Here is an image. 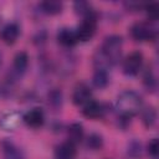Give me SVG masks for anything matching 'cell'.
Instances as JSON below:
<instances>
[{
    "label": "cell",
    "instance_id": "obj_1",
    "mask_svg": "<svg viewBox=\"0 0 159 159\" xmlns=\"http://www.w3.org/2000/svg\"><path fill=\"white\" fill-rule=\"evenodd\" d=\"M123 39L119 35H109L107 36L101 47L96 51L93 56V65L96 68H104L114 66L119 62L122 55Z\"/></svg>",
    "mask_w": 159,
    "mask_h": 159
},
{
    "label": "cell",
    "instance_id": "obj_2",
    "mask_svg": "<svg viewBox=\"0 0 159 159\" xmlns=\"http://www.w3.org/2000/svg\"><path fill=\"white\" fill-rule=\"evenodd\" d=\"M143 107V99L139 93L135 91H123L116 101V109L120 119L128 120L132 117L137 116Z\"/></svg>",
    "mask_w": 159,
    "mask_h": 159
},
{
    "label": "cell",
    "instance_id": "obj_3",
    "mask_svg": "<svg viewBox=\"0 0 159 159\" xmlns=\"http://www.w3.org/2000/svg\"><path fill=\"white\" fill-rule=\"evenodd\" d=\"M129 34L133 40L139 42L153 41L157 37V29L149 21H137L130 26Z\"/></svg>",
    "mask_w": 159,
    "mask_h": 159
},
{
    "label": "cell",
    "instance_id": "obj_4",
    "mask_svg": "<svg viewBox=\"0 0 159 159\" xmlns=\"http://www.w3.org/2000/svg\"><path fill=\"white\" fill-rule=\"evenodd\" d=\"M143 53L139 52V51H133L130 52L123 61V65H122V68H123V72L124 75L129 76V77H134L137 76L142 67H143Z\"/></svg>",
    "mask_w": 159,
    "mask_h": 159
},
{
    "label": "cell",
    "instance_id": "obj_5",
    "mask_svg": "<svg viewBox=\"0 0 159 159\" xmlns=\"http://www.w3.org/2000/svg\"><path fill=\"white\" fill-rule=\"evenodd\" d=\"M96 29H97V17H94V19H83L82 22L78 25V27L75 30L77 40L82 41V42L89 41L94 36Z\"/></svg>",
    "mask_w": 159,
    "mask_h": 159
},
{
    "label": "cell",
    "instance_id": "obj_6",
    "mask_svg": "<svg viewBox=\"0 0 159 159\" xmlns=\"http://www.w3.org/2000/svg\"><path fill=\"white\" fill-rule=\"evenodd\" d=\"M91 99H92V89L89 88V86L83 83V82L77 83L73 88V92H72L73 104H76L78 107H82L87 102H89Z\"/></svg>",
    "mask_w": 159,
    "mask_h": 159
},
{
    "label": "cell",
    "instance_id": "obj_7",
    "mask_svg": "<svg viewBox=\"0 0 159 159\" xmlns=\"http://www.w3.org/2000/svg\"><path fill=\"white\" fill-rule=\"evenodd\" d=\"M22 122L34 129H37L45 123V113L41 108H31L22 116Z\"/></svg>",
    "mask_w": 159,
    "mask_h": 159
},
{
    "label": "cell",
    "instance_id": "obj_8",
    "mask_svg": "<svg viewBox=\"0 0 159 159\" xmlns=\"http://www.w3.org/2000/svg\"><path fill=\"white\" fill-rule=\"evenodd\" d=\"M20 36V26L16 22H9L0 30V39L6 45H14Z\"/></svg>",
    "mask_w": 159,
    "mask_h": 159
},
{
    "label": "cell",
    "instance_id": "obj_9",
    "mask_svg": "<svg viewBox=\"0 0 159 159\" xmlns=\"http://www.w3.org/2000/svg\"><path fill=\"white\" fill-rule=\"evenodd\" d=\"M104 113H106L104 106L94 99H91L84 106H82V114L88 119H98L103 117Z\"/></svg>",
    "mask_w": 159,
    "mask_h": 159
},
{
    "label": "cell",
    "instance_id": "obj_10",
    "mask_svg": "<svg viewBox=\"0 0 159 159\" xmlns=\"http://www.w3.org/2000/svg\"><path fill=\"white\" fill-rule=\"evenodd\" d=\"M29 67V55L25 51H20L15 55L14 62H12V76L14 77H21Z\"/></svg>",
    "mask_w": 159,
    "mask_h": 159
},
{
    "label": "cell",
    "instance_id": "obj_11",
    "mask_svg": "<svg viewBox=\"0 0 159 159\" xmlns=\"http://www.w3.org/2000/svg\"><path fill=\"white\" fill-rule=\"evenodd\" d=\"M57 41L61 46L63 47H67V48H71L73 47L78 40H77V36H76V31L70 29V27H62L58 30L57 32Z\"/></svg>",
    "mask_w": 159,
    "mask_h": 159
},
{
    "label": "cell",
    "instance_id": "obj_12",
    "mask_svg": "<svg viewBox=\"0 0 159 159\" xmlns=\"http://www.w3.org/2000/svg\"><path fill=\"white\" fill-rule=\"evenodd\" d=\"M76 155H77L76 144L71 143L70 140H66V142L58 144L55 149L56 159H75Z\"/></svg>",
    "mask_w": 159,
    "mask_h": 159
},
{
    "label": "cell",
    "instance_id": "obj_13",
    "mask_svg": "<svg viewBox=\"0 0 159 159\" xmlns=\"http://www.w3.org/2000/svg\"><path fill=\"white\" fill-rule=\"evenodd\" d=\"M73 9H75L77 15L82 16V20L83 19H94V17H97L96 10L87 1H76L73 4Z\"/></svg>",
    "mask_w": 159,
    "mask_h": 159
},
{
    "label": "cell",
    "instance_id": "obj_14",
    "mask_svg": "<svg viewBox=\"0 0 159 159\" xmlns=\"http://www.w3.org/2000/svg\"><path fill=\"white\" fill-rule=\"evenodd\" d=\"M39 6L41 11L47 15H57L63 9V4L57 0H45V1H41Z\"/></svg>",
    "mask_w": 159,
    "mask_h": 159
},
{
    "label": "cell",
    "instance_id": "obj_15",
    "mask_svg": "<svg viewBox=\"0 0 159 159\" xmlns=\"http://www.w3.org/2000/svg\"><path fill=\"white\" fill-rule=\"evenodd\" d=\"M67 135H68V140L73 144H77V143H81L83 137H84V129H83V125L78 122L76 123H72L70 127H68V130H67Z\"/></svg>",
    "mask_w": 159,
    "mask_h": 159
},
{
    "label": "cell",
    "instance_id": "obj_16",
    "mask_svg": "<svg viewBox=\"0 0 159 159\" xmlns=\"http://www.w3.org/2000/svg\"><path fill=\"white\" fill-rule=\"evenodd\" d=\"M92 83L97 88H106L109 83V75L108 71L104 68H96L93 77H92Z\"/></svg>",
    "mask_w": 159,
    "mask_h": 159
},
{
    "label": "cell",
    "instance_id": "obj_17",
    "mask_svg": "<svg viewBox=\"0 0 159 159\" xmlns=\"http://www.w3.org/2000/svg\"><path fill=\"white\" fill-rule=\"evenodd\" d=\"M20 119H22V117H20L17 113L12 112V113H6L5 116L1 117L0 119V125L5 129V130H12L15 129L19 123H20Z\"/></svg>",
    "mask_w": 159,
    "mask_h": 159
},
{
    "label": "cell",
    "instance_id": "obj_18",
    "mask_svg": "<svg viewBox=\"0 0 159 159\" xmlns=\"http://www.w3.org/2000/svg\"><path fill=\"white\" fill-rule=\"evenodd\" d=\"M2 152H4V159H25L22 152L11 142L2 143Z\"/></svg>",
    "mask_w": 159,
    "mask_h": 159
},
{
    "label": "cell",
    "instance_id": "obj_19",
    "mask_svg": "<svg viewBox=\"0 0 159 159\" xmlns=\"http://www.w3.org/2000/svg\"><path fill=\"white\" fill-rule=\"evenodd\" d=\"M142 122L147 128H150L157 122V109L153 106H148L142 111Z\"/></svg>",
    "mask_w": 159,
    "mask_h": 159
},
{
    "label": "cell",
    "instance_id": "obj_20",
    "mask_svg": "<svg viewBox=\"0 0 159 159\" xmlns=\"http://www.w3.org/2000/svg\"><path fill=\"white\" fill-rule=\"evenodd\" d=\"M143 83L145 86V88L149 92H154L157 89L158 86V81H157V76L153 71V68H148L143 76Z\"/></svg>",
    "mask_w": 159,
    "mask_h": 159
},
{
    "label": "cell",
    "instance_id": "obj_21",
    "mask_svg": "<svg viewBox=\"0 0 159 159\" xmlns=\"http://www.w3.org/2000/svg\"><path fill=\"white\" fill-rule=\"evenodd\" d=\"M104 142H103V137L98 133H92L87 137L86 139V147L91 150H98L102 149Z\"/></svg>",
    "mask_w": 159,
    "mask_h": 159
},
{
    "label": "cell",
    "instance_id": "obj_22",
    "mask_svg": "<svg viewBox=\"0 0 159 159\" xmlns=\"http://www.w3.org/2000/svg\"><path fill=\"white\" fill-rule=\"evenodd\" d=\"M48 103L55 107V108H58L62 103V93L61 91L58 89H52L50 93H48Z\"/></svg>",
    "mask_w": 159,
    "mask_h": 159
},
{
    "label": "cell",
    "instance_id": "obj_23",
    "mask_svg": "<svg viewBox=\"0 0 159 159\" xmlns=\"http://www.w3.org/2000/svg\"><path fill=\"white\" fill-rule=\"evenodd\" d=\"M148 153L153 159H158V154H159V143L157 138H153L149 143H148Z\"/></svg>",
    "mask_w": 159,
    "mask_h": 159
},
{
    "label": "cell",
    "instance_id": "obj_24",
    "mask_svg": "<svg viewBox=\"0 0 159 159\" xmlns=\"http://www.w3.org/2000/svg\"><path fill=\"white\" fill-rule=\"evenodd\" d=\"M145 9H147V11H148L149 19H150L152 21L157 20V16H158V4H157V2H153V4L145 5Z\"/></svg>",
    "mask_w": 159,
    "mask_h": 159
},
{
    "label": "cell",
    "instance_id": "obj_25",
    "mask_svg": "<svg viewBox=\"0 0 159 159\" xmlns=\"http://www.w3.org/2000/svg\"><path fill=\"white\" fill-rule=\"evenodd\" d=\"M128 153H129V155L133 157V158L140 155V143H138V142H132L130 145H129V148H128Z\"/></svg>",
    "mask_w": 159,
    "mask_h": 159
},
{
    "label": "cell",
    "instance_id": "obj_26",
    "mask_svg": "<svg viewBox=\"0 0 159 159\" xmlns=\"http://www.w3.org/2000/svg\"><path fill=\"white\" fill-rule=\"evenodd\" d=\"M0 63H1V56H0Z\"/></svg>",
    "mask_w": 159,
    "mask_h": 159
}]
</instances>
